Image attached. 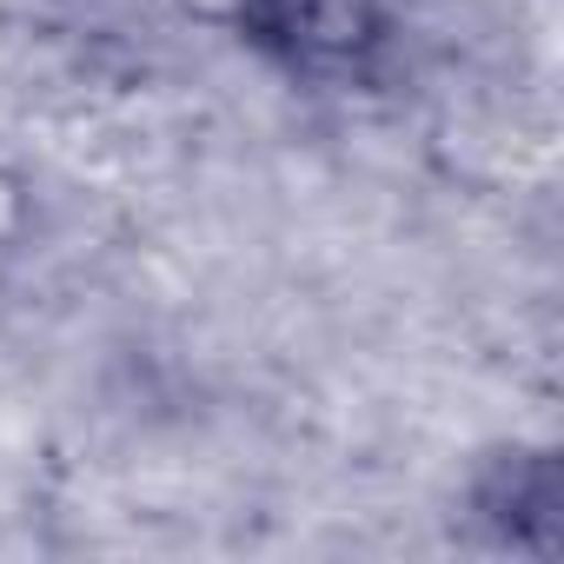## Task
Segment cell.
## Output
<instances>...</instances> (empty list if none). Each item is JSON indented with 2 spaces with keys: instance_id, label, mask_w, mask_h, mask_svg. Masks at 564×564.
<instances>
[{
  "instance_id": "obj_1",
  "label": "cell",
  "mask_w": 564,
  "mask_h": 564,
  "mask_svg": "<svg viewBox=\"0 0 564 564\" xmlns=\"http://www.w3.org/2000/svg\"><path fill=\"white\" fill-rule=\"evenodd\" d=\"M199 14L313 80L366 74L392 41L386 0H199Z\"/></svg>"
},
{
  "instance_id": "obj_2",
  "label": "cell",
  "mask_w": 564,
  "mask_h": 564,
  "mask_svg": "<svg viewBox=\"0 0 564 564\" xmlns=\"http://www.w3.org/2000/svg\"><path fill=\"white\" fill-rule=\"evenodd\" d=\"M28 232H34V186L14 166H0V272L21 259Z\"/></svg>"
}]
</instances>
